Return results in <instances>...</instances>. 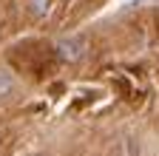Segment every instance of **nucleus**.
Masks as SVG:
<instances>
[{"instance_id": "nucleus-1", "label": "nucleus", "mask_w": 159, "mask_h": 156, "mask_svg": "<svg viewBox=\"0 0 159 156\" xmlns=\"http://www.w3.org/2000/svg\"><path fill=\"white\" fill-rule=\"evenodd\" d=\"M54 54H57L63 63L74 65V63H80V60H85V54H88V40H85L83 34L60 37V40L54 43Z\"/></svg>"}, {"instance_id": "nucleus-2", "label": "nucleus", "mask_w": 159, "mask_h": 156, "mask_svg": "<svg viewBox=\"0 0 159 156\" xmlns=\"http://www.w3.org/2000/svg\"><path fill=\"white\" fill-rule=\"evenodd\" d=\"M14 91H17V77H14L9 68H3V65H0V102L11 100V96H14Z\"/></svg>"}, {"instance_id": "nucleus-3", "label": "nucleus", "mask_w": 159, "mask_h": 156, "mask_svg": "<svg viewBox=\"0 0 159 156\" xmlns=\"http://www.w3.org/2000/svg\"><path fill=\"white\" fill-rule=\"evenodd\" d=\"M29 6H31L34 14H46L48 6H51V0H29Z\"/></svg>"}]
</instances>
